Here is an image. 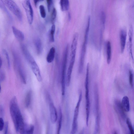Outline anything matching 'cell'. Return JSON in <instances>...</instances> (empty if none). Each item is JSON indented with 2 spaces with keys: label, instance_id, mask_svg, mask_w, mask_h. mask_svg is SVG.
I'll use <instances>...</instances> for the list:
<instances>
[{
  "label": "cell",
  "instance_id": "43",
  "mask_svg": "<svg viewBox=\"0 0 134 134\" xmlns=\"http://www.w3.org/2000/svg\"><path fill=\"white\" fill-rule=\"evenodd\" d=\"M39 0V1H43V0Z\"/></svg>",
  "mask_w": 134,
  "mask_h": 134
},
{
  "label": "cell",
  "instance_id": "40",
  "mask_svg": "<svg viewBox=\"0 0 134 134\" xmlns=\"http://www.w3.org/2000/svg\"><path fill=\"white\" fill-rule=\"evenodd\" d=\"M68 20L70 21L71 19V16L70 15V13L69 12L68 14Z\"/></svg>",
  "mask_w": 134,
  "mask_h": 134
},
{
  "label": "cell",
  "instance_id": "12",
  "mask_svg": "<svg viewBox=\"0 0 134 134\" xmlns=\"http://www.w3.org/2000/svg\"><path fill=\"white\" fill-rule=\"evenodd\" d=\"M127 37V32L124 29H121L120 32V51L122 53L125 48Z\"/></svg>",
  "mask_w": 134,
  "mask_h": 134
},
{
  "label": "cell",
  "instance_id": "15",
  "mask_svg": "<svg viewBox=\"0 0 134 134\" xmlns=\"http://www.w3.org/2000/svg\"><path fill=\"white\" fill-rule=\"evenodd\" d=\"M21 48L24 56L30 64L35 60L25 46L24 44H22Z\"/></svg>",
  "mask_w": 134,
  "mask_h": 134
},
{
  "label": "cell",
  "instance_id": "8",
  "mask_svg": "<svg viewBox=\"0 0 134 134\" xmlns=\"http://www.w3.org/2000/svg\"><path fill=\"white\" fill-rule=\"evenodd\" d=\"M23 5L25 11L28 21L30 24L33 22V11L30 0H24Z\"/></svg>",
  "mask_w": 134,
  "mask_h": 134
},
{
  "label": "cell",
  "instance_id": "19",
  "mask_svg": "<svg viewBox=\"0 0 134 134\" xmlns=\"http://www.w3.org/2000/svg\"><path fill=\"white\" fill-rule=\"evenodd\" d=\"M55 48L52 47L51 48L46 57V60L49 63H52L53 60L55 57Z\"/></svg>",
  "mask_w": 134,
  "mask_h": 134
},
{
  "label": "cell",
  "instance_id": "34",
  "mask_svg": "<svg viewBox=\"0 0 134 134\" xmlns=\"http://www.w3.org/2000/svg\"><path fill=\"white\" fill-rule=\"evenodd\" d=\"M47 4L48 11L49 12L51 9L53 3V0H46Z\"/></svg>",
  "mask_w": 134,
  "mask_h": 134
},
{
  "label": "cell",
  "instance_id": "42",
  "mask_svg": "<svg viewBox=\"0 0 134 134\" xmlns=\"http://www.w3.org/2000/svg\"><path fill=\"white\" fill-rule=\"evenodd\" d=\"M1 86L0 84V93L1 92Z\"/></svg>",
  "mask_w": 134,
  "mask_h": 134
},
{
  "label": "cell",
  "instance_id": "33",
  "mask_svg": "<svg viewBox=\"0 0 134 134\" xmlns=\"http://www.w3.org/2000/svg\"><path fill=\"white\" fill-rule=\"evenodd\" d=\"M3 52L5 55L6 59L7 60L8 68H10V63L9 57L8 53L7 51L5 49H4L3 51Z\"/></svg>",
  "mask_w": 134,
  "mask_h": 134
},
{
  "label": "cell",
  "instance_id": "4",
  "mask_svg": "<svg viewBox=\"0 0 134 134\" xmlns=\"http://www.w3.org/2000/svg\"><path fill=\"white\" fill-rule=\"evenodd\" d=\"M89 70L86 69L85 81V97L86 99V124L88 125V122L90 115V102L89 93Z\"/></svg>",
  "mask_w": 134,
  "mask_h": 134
},
{
  "label": "cell",
  "instance_id": "10",
  "mask_svg": "<svg viewBox=\"0 0 134 134\" xmlns=\"http://www.w3.org/2000/svg\"><path fill=\"white\" fill-rule=\"evenodd\" d=\"M32 70L36 76L37 80L39 82L42 80V77L41 74L39 67L35 60L31 64Z\"/></svg>",
  "mask_w": 134,
  "mask_h": 134
},
{
  "label": "cell",
  "instance_id": "14",
  "mask_svg": "<svg viewBox=\"0 0 134 134\" xmlns=\"http://www.w3.org/2000/svg\"><path fill=\"white\" fill-rule=\"evenodd\" d=\"M75 60L71 59L69 66L67 72L65 83L67 86H69L70 84L71 75L72 69L75 62Z\"/></svg>",
  "mask_w": 134,
  "mask_h": 134
},
{
  "label": "cell",
  "instance_id": "30",
  "mask_svg": "<svg viewBox=\"0 0 134 134\" xmlns=\"http://www.w3.org/2000/svg\"><path fill=\"white\" fill-rule=\"evenodd\" d=\"M100 20L103 29H104L106 20V15L105 13L102 11L101 14Z\"/></svg>",
  "mask_w": 134,
  "mask_h": 134
},
{
  "label": "cell",
  "instance_id": "3",
  "mask_svg": "<svg viewBox=\"0 0 134 134\" xmlns=\"http://www.w3.org/2000/svg\"><path fill=\"white\" fill-rule=\"evenodd\" d=\"M68 48V45H67L65 47L63 53L62 62L61 83L62 93L63 96L64 95L65 93L66 71L67 62Z\"/></svg>",
  "mask_w": 134,
  "mask_h": 134
},
{
  "label": "cell",
  "instance_id": "26",
  "mask_svg": "<svg viewBox=\"0 0 134 134\" xmlns=\"http://www.w3.org/2000/svg\"><path fill=\"white\" fill-rule=\"evenodd\" d=\"M34 126L31 125L28 126L25 125L23 131V134H32L34 131Z\"/></svg>",
  "mask_w": 134,
  "mask_h": 134
},
{
  "label": "cell",
  "instance_id": "38",
  "mask_svg": "<svg viewBox=\"0 0 134 134\" xmlns=\"http://www.w3.org/2000/svg\"><path fill=\"white\" fill-rule=\"evenodd\" d=\"M4 115L3 108L1 105H0V117L2 118Z\"/></svg>",
  "mask_w": 134,
  "mask_h": 134
},
{
  "label": "cell",
  "instance_id": "2",
  "mask_svg": "<svg viewBox=\"0 0 134 134\" xmlns=\"http://www.w3.org/2000/svg\"><path fill=\"white\" fill-rule=\"evenodd\" d=\"M90 22V20L89 19H88L87 26L85 32L84 40L82 46L80 54L78 69L79 72L80 73L82 72L83 69L87 44Z\"/></svg>",
  "mask_w": 134,
  "mask_h": 134
},
{
  "label": "cell",
  "instance_id": "11",
  "mask_svg": "<svg viewBox=\"0 0 134 134\" xmlns=\"http://www.w3.org/2000/svg\"><path fill=\"white\" fill-rule=\"evenodd\" d=\"M128 34L129 37L128 43V50L130 55L133 62V57L132 50L133 28L132 25L130 26Z\"/></svg>",
  "mask_w": 134,
  "mask_h": 134
},
{
  "label": "cell",
  "instance_id": "7",
  "mask_svg": "<svg viewBox=\"0 0 134 134\" xmlns=\"http://www.w3.org/2000/svg\"><path fill=\"white\" fill-rule=\"evenodd\" d=\"M82 97V93L80 92L78 101L75 107L74 113L72 129L71 133L75 134L77 129V119L79 114V108Z\"/></svg>",
  "mask_w": 134,
  "mask_h": 134
},
{
  "label": "cell",
  "instance_id": "17",
  "mask_svg": "<svg viewBox=\"0 0 134 134\" xmlns=\"http://www.w3.org/2000/svg\"><path fill=\"white\" fill-rule=\"evenodd\" d=\"M121 104L125 112H128L130 110V104L128 97L127 96H124L122 98Z\"/></svg>",
  "mask_w": 134,
  "mask_h": 134
},
{
  "label": "cell",
  "instance_id": "21",
  "mask_svg": "<svg viewBox=\"0 0 134 134\" xmlns=\"http://www.w3.org/2000/svg\"><path fill=\"white\" fill-rule=\"evenodd\" d=\"M18 70L20 78L23 83L26 84V79L25 72L19 62L18 63Z\"/></svg>",
  "mask_w": 134,
  "mask_h": 134
},
{
  "label": "cell",
  "instance_id": "39",
  "mask_svg": "<svg viewBox=\"0 0 134 134\" xmlns=\"http://www.w3.org/2000/svg\"><path fill=\"white\" fill-rule=\"evenodd\" d=\"M34 1L35 5L36 6L37 5V3L39 1V0H34Z\"/></svg>",
  "mask_w": 134,
  "mask_h": 134
},
{
  "label": "cell",
  "instance_id": "5",
  "mask_svg": "<svg viewBox=\"0 0 134 134\" xmlns=\"http://www.w3.org/2000/svg\"><path fill=\"white\" fill-rule=\"evenodd\" d=\"M94 90L96 115L94 131L96 132H98L100 130V117L99 112V94L98 86L97 84H96L94 86Z\"/></svg>",
  "mask_w": 134,
  "mask_h": 134
},
{
  "label": "cell",
  "instance_id": "24",
  "mask_svg": "<svg viewBox=\"0 0 134 134\" xmlns=\"http://www.w3.org/2000/svg\"><path fill=\"white\" fill-rule=\"evenodd\" d=\"M32 96V92L31 91H29L27 93L25 101V107H28L30 105Z\"/></svg>",
  "mask_w": 134,
  "mask_h": 134
},
{
  "label": "cell",
  "instance_id": "31",
  "mask_svg": "<svg viewBox=\"0 0 134 134\" xmlns=\"http://www.w3.org/2000/svg\"><path fill=\"white\" fill-rule=\"evenodd\" d=\"M40 13L41 16L43 18L46 17V14L44 6L42 5H40L39 7Z\"/></svg>",
  "mask_w": 134,
  "mask_h": 134
},
{
  "label": "cell",
  "instance_id": "37",
  "mask_svg": "<svg viewBox=\"0 0 134 134\" xmlns=\"http://www.w3.org/2000/svg\"><path fill=\"white\" fill-rule=\"evenodd\" d=\"M5 74L2 71L0 72V81H2L4 79Z\"/></svg>",
  "mask_w": 134,
  "mask_h": 134
},
{
  "label": "cell",
  "instance_id": "20",
  "mask_svg": "<svg viewBox=\"0 0 134 134\" xmlns=\"http://www.w3.org/2000/svg\"><path fill=\"white\" fill-rule=\"evenodd\" d=\"M106 51L107 55V62L108 64H110L111 58V43L108 41L106 44Z\"/></svg>",
  "mask_w": 134,
  "mask_h": 134
},
{
  "label": "cell",
  "instance_id": "18",
  "mask_svg": "<svg viewBox=\"0 0 134 134\" xmlns=\"http://www.w3.org/2000/svg\"><path fill=\"white\" fill-rule=\"evenodd\" d=\"M34 42L37 54L40 55L42 53V45L41 40L39 38L37 37L35 39Z\"/></svg>",
  "mask_w": 134,
  "mask_h": 134
},
{
  "label": "cell",
  "instance_id": "1",
  "mask_svg": "<svg viewBox=\"0 0 134 134\" xmlns=\"http://www.w3.org/2000/svg\"><path fill=\"white\" fill-rule=\"evenodd\" d=\"M9 110L16 131L23 134L25 124L15 97H13L10 102Z\"/></svg>",
  "mask_w": 134,
  "mask_h": 134
},
{
  "label": "cell",
  "instance_id": "36",
  "mask_svg": "<svg viewBox=\"0 0 134 134\" xmlns=\"http://www.w3.org/2000/svg\"><path fill=\"white\" fill-rule=\"evenodd\" d=\"M4 128V133L5 134L7 133L8 129V123L7 122H6L5 123Z\"/></svg>",
  "mask_w": 134,
  "mask_h": 134
},
{
  "label": "cell",
  "instance_id": "28",
  "mask_svg": "<svg viewBox=\"0 0 134 134\" xmlns=\"http://www.w3.org/2000/svg\"><path fill=\"white\" fill-rule=\"evenodd\" d=\"M133 72L132 69H130L129 71V81L130 84L132 88H133Z\"/></svg>",
  "mask_w": 134,
  "mask_h": 134
},
{
  "label": "cell",
  "instance_id": "29",
  "mask_svg": "<svg viewBox=\"0 0 134 134\" xmlns=\"http://www.w3.org/2000/svg\"><path fill=\"white\" fill-rule=\"evenodd\" d=\"M126 123L131 134H134V131L130 120L129 118L126 119Z\"/></svg>",
  "mask_w": 134,
  "mask_h": 134
},
{
  "label": "cell",
  "instance_id": "6",
  "mask_svg": "<svg viewBox=\"0 0 134 134\" xmlns=\"http://www.w3.org/2000/svg\"><path fill=\"white\" fill-rule=\"evenodd\" d=\"M7 8L20 21L23 20L21 10L17 4L13 0H4Z\"/></svg>",
  "mask_w": 134,
  "mask_h": 134
},
{
  "label": "cell",
  "instance_id": "27",
  "mask_svg": "<svg viewBox=\"0 0 134 134\" xmlns=\"http://www.w3.org/2000/svg\"><path fill=\"white\" fill-rule=\"evenodd\" d=\"M55 31V26L54 24L52 25L49 33V38L50 41L54 42V34Z\"/></svg>",
  "mask_w": 134,
  "mask_h": 134
},
{
  "label": "cell",
  "instance_id": "9",
  "mask_svg": "<svg viewBox=\"0 0 134 134\" xmlns=\"http://www.w3.org/2000/svg\"><path fill=\"white\" fill-rule=\"evenodd\" d=\"M114 107L116 111L124 119L126 118V115L121 105V102L118 99L114 101Z\"/></svg>",
  "mask_w": 134,
  "mask_h": 134
},
{
  "label": "cell",
  "instance_id": "16",
  "mask_svg": "<svg viewBox=\"0 0 134 134\" xmlns=\"http://www.w3.org/2000/svg\"><path fill=\"white\" fill-rule=\"evenodd\" d=\"M12 29L15 38L18 40L23 41L24 39V35L23 32L14 26H12Z\"/></svg>",
  "mask_w": 134,
  "mask_h": 134
},
{
  "label": "cell",
  "instance_id": "13",
  "mask_svg": "<svg viewBox=\"0 0 134 134\" xmlns=\"http://www.w3.org/2000/svg\"><path fill=\"white\" fill-rule=\"evenodd\" d=\"M49 107L51 120L52 123L54 124L55 122L57 119V111L52 102L50 103Z\"/></svg>",
  "mask_w": 134,
  "mask_h": 134
},
{
  "label": "cell",
  "instance_id": "44",
  "mask_svg": "<svg viewBox=\"0 0 134 134\" xmlns=\"http://www.w3.org/2000/svg\"></svg>",
  "mask_w": 134,
  "mask_h": 134
},
{
  "label": "cell",
  "instance_id": "22",
  "mask_svg": "<svg viewBox=\"0 0 134 134\" xmlns=\"http://www.w3.org/2000/svg\"><path fill=\"white\" fill-rule=\"evenodd\" d=\"M0 8L7 14L10 19H12V17L7 9L4 0H0Z\"/></svg>",
  "mask_w": 134,
  "mask_h": 134
},
{
  "label": "cell",
  "instance_id": "32",
  "mask_svg": "<svg viewBox=\"0 0 134 134\" xmlns=\"http://www.w3.org/2000/svg\"><path fill=\"white\" fill-rule=\"evenodd\" d=\"M57 14V11L55 8L53 9L51 15V21L52 23H53L56 19Z\"/></svg>",
  "mask_w": 134,
  "mask_h": 134
},
{
  "label": "cell",
  "instance_id": "35",
  "mask_svg": "<svg viewBox=\"0 0 134 134\" xmlns=\"http://www.w3.org/2000/svg\"><path fill=\"white\" fill-rule=\"evenodd\" d=\"M4 123L2 118L0 117V131H2L3 129Z\"/></svg>",
  "mask_w": 134,
  "mask_h": 134
},
{
  "label": "cell",
  "instance_id": "41",
  "mask_svg": "<svg viewBox=\"0 0 134 134\" xmlns=\"http://www.w3.org/2000/svg\"><path fill=\"white\" fill-rule=\"evenodd\" d=\"M2 63V61L1 58L0 57V68H1Z\"/></svg>",
  "mask_w": 134,
  "mask_h": 134
},
{
  "label": "cell",
  "instance_id": "25",
  "mask_svg": "<svg viewBox=\"0 0 134 134\" xmlns=\"http://www.w3.org/2000/svg\"><path fill=\"white\" fill-rule=\"evenodd\" d=\"M62 114L61 108L59 107V115L58 127L57 129V134L60 133L62 126Z\"/></svg>",
  "mask_w": 134,
  "mask_h": 134
},
{
  "label": "cell",
  "instance_id": "23",
  "mask_svg": "<svg viewBox=\"0 0 134 134\" xmlns=\"http://www.w3.org/2000/svg\"><path fill=\"white\" fill-rule=\"evenodd\" d=\"M60 3L62 11H66L68 10L69 7V0H60Z\"/></svg>",
  "mask_w": 134,
  "mask_h": 134
}]
</instances>
